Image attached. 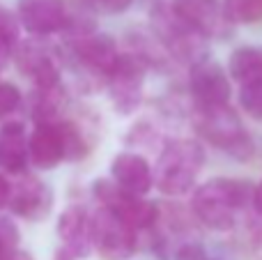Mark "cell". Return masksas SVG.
<instances>
[{
    "label": "cell",
    "mask_w": 262,
    "mask_h": 260,
    "mask_svg": "<svg viewBox=\"0 0 262 260\" xmlns=\"http://www.w3.org/2000/svg\"><path fill=\"white\" fill-rule=\"evenodd\" d=\"M5 260H32V256H30V253L18 251V249H16V251H12V253H9V256L5 258Z\"/></svg>",
    "instance_id": "30"
},
{
    "label": "cell",
    "mask_w": 262,
    "mask_h": 260,
    "mask_svg": "<svg viewBox=\"0 0 262 260\" xmlns=\"http://www.w3.org/2000/svg\"><path fill=\"white\" fill-rule=\"evenodd\" d=\"M253 193L255 189L249 182L216 178L195 189L191 198V210L203 226L223 233V230L235 228L239 212L249 203H253Z\"/></svg>",
    "instance_id": "1"
},
{
    "label": "cell",
    "mask_w": 262,
    "mask_h": 260,
    "mask_svg": "<svg viewBox=\"0 0 262 260\" xmlns=\"http://www.w3.org/2000/svg\"><path fill=\"white\" fill-rule=\"evenodd\" d=\"M111 175L120 189L136 196H145L154 184L152 166L143 155H136V152H120L111 164Z\"/></svg>",
    "instance_id": "15"
},
{
    "label": "cell",
    "mask_w": 262,
    "mask_h": 260,
    "mask_svg": "<svg viewBox=\"0 0 262 260\" xmlns=\"http://www.w3.org/2000/svg\"><path fill=\"white\" fill-rule=\"evenodd\" d=\"M205 164V152L191 138H180L163 147L157 161L154 182L166 196H182L191 191L200 168Z\"/></svg>",
    "instance_id": "2"
},
{
    "label": "cell",
    "mask_w": 262,
    "mask_h": 260,
    "mask_svg": "<svg viewBox=\"0 0 262 260\" xmlns=\"http://www.w3.org/2000/svg\"><path fill=\"white\" fill-rule=\"evenodd\" d=\"M28 155H30V164L39 170H51L62 159H67L62 122L35 124L32 134L28 136Z\"/></svg>",
    "instance_id": "13"
},
{
    "label": "cell",
    "mask_w": 262,
    "mask_h": 260,
    "mask_svg": "<svg viewBox=\"0 0 262 260\" xmlns=\"http://www.w3.org/2000/svg\"><path fill=\"white\" fill-rule=\"evenodd\" d=\"M239 104L251 118L262 120V88H242Z\"/></svg>",
    "instance_id": "25"
},
{
    "label": "cell",
    "mask_w": 262,
    "mask_h": 260,
    "mask_svg": "<svg viewBox=\"0 0 262 260\" xmlns=\"http://www.w3.org/2000/svg\"><path fill=\"white\" fill-rule=\"evenodd\" d=\"M21 101H23V97L14 83L0 81V120L12 118V115L18 111Z\"/></svg>",
    "instance_id": "22"
},
{
    "label": "cell",
    "mask_w": 262,
    "mask_h": 260,
    "mask_svg": "<svg viewBox=\"0 0 262 260\" xmlns=\"http://www.w3.org/2000/svg\"><path fill=\"white\" fill-rule=\"evenodd\" d=\"M16 62L28 78H32L35 88H53L60 85V67L55 58L41 44L26 41L16 51Z\"/></svg>",
    "instance_id": "16"
},
{
    "label": "cell",
    "mask_w": 262,
    "mask_h": 260,
    "mask_svg": "<svg viewBox=\"0 0 262 260\" xmlns=\"http://www.w3.org/2000/svg\"><path fill=\"white\" fill-rule=\"evenodd\" d=\"M7 207L28 221H41L53 207V191L35 175H21L9 184Z\"/></svg>",
    "instance_id": "9"
},
{
    "label": "cell",
    "mask_w": 262,
    "mask_h": 260,
    "mask_svg": "<svg viewBox=\"0 0 262 260\" xmlns=\"http://www.w3.org/2000/svg\"><path fill=\"white\" fill-rule=\"evenodd\" d=\"M92 193L101 203L104 210H108L111 214H115L120 221H124L134 230L152 228L159 221V207L152 201L124 191L115 182L97 180L95 187H92Z\"/></svg>",
    "instance_id": "4"
},
{
    "label": "cell",
    "mask_w": 262,
    "mask_h": 260,
    "mask_svg": "<svg viewBox=\"0 0 262 260\" xmlns=\"http://www.w3.org/2000/svg\"><path fill=\"white\" fill-rule=\"evenodd\" d=\"M253 205H255V210H258V214L262 216V180H260L258 187H255V193H253Z\"/></svg>",
    "instance_id": "29"
},
{
    "label": "cell",
    "mask_w": 262,
    "mask_h": 260,
    "mask_svg": "<svg viewBox=\"0 0 262 260\" xmlns=\"http://www.w3.org/2000/svg\"><path fill=\"white\" fill-rule=\"evenodd\" d=\"M72 49H74V53H76L78 62L85 69L95 72L97 76H104V81L120 58L113 37L104 35V32H97V30L85 32V35H81V37H74Z\"/></svg>",
    "instance_id": "14"
},
{
    "label": "cell",
    "mask_w": 262,
    "mask_h": 260,
    "mask_svg": "<svg viewBox=\"0 0 262 260\" xmlns=\"http://www.w3.org/2000/svg\"><path fill=\"white\" fill-rule=\"evenodd\" d=\"M223 12L230 23H260L262 0H223Z\"/></svg>",
    "instance_id": "21"
},
{
    "label": "cell",
    "mask_w": 262,
    "mask_h": 260,
    "mask_svg": "<svg viewBox=\"0 0 262 260\" xmlns=\"http://www.w3.org/2000/svg\"><path fill=\"white\" fill-rule=\"evenodd\" d=\"M230 76L242 88H262V49L242 46L230 55Z\"/></svg>",
    "instance_id": "18"
},
{
    "label": "cell",
    "mask_w": 262,
    "mask_h": 260,
    "mask_svg": "<svg viewBox=\"0 0 262 260\" xmlns=\"http://www.w3.org/2000/svg\"><path fill=\"white\" fill-rule=\"evenodd\" d=\"M58 251L67 253L74 260L88 258V253L95 247V235H92V214L81 205H72L60 214L58 219Z\"/></svg>",
    "instance_id": "10"
},
{
    "label": "cell",
    "mask_w": 262,
    "mask_h": 260,
    "mask_svg": "<svg viewBox=\"0 0 262 260\" xmlns=\"http://www.w3.org/2000/svg\"><path fill=\"white\" fill-rule=\"evenodd\" d=\"M145 67L147 64L134 53H120L115 67L106 76L111 101L120 113H131L143 101V85H145Z\"/></svg>",
    "instance_id": "6"
},
{
    "label": "cell",
    "mask_w": 262,
    "mask_h": 260,
    "mask_svg": "<svg viewBox=\"0 0 262 260\" xmlns=\"http://www.w3.org/2000/svg\"><path fill=\"white\" fill-rule=\"evenodd\" d=\"M170 7L186 26L193 28L205 39L228 35L230 21L226 18L223 5H219L216 0H172Z\"/></svg>",
    "instance_id": "11"
},
{
    "label": "cell",
    "mask_w": 262,
    "mask_h": 260,
    "mask_svg": "<svg viewBox=\"0 0 262 260\" xmlns=\"http://www.w3.org/2000/svg\"><path fill=\"white\" fill-rule=\"evenodd\" d=\"M154 21V35L157 39L166 46V51L177 60H186V62L195 64L200 60H205L203 55V41L205 37L198 35L193 28H189L175 12L170 5H159L152 12Z\"/></svg>",
    "instance_id": "5"
},
{
    "label": "cell",
    "mask_w": 262,
    "mask_h": 260,
    "mask_svg": "<svg viewBox=\"0 0 262 260\" xmlns=\"http://www.w3.org/2000/svg\"><path fill=\"white\" fill-rule=\"evenodd\" d=\"M18 247V228L14 221L0 219V260H5L12 251Z\"/></svg>",
    "instance_id": "24"
},
{
    "label": "cell",
    "mask_w": 262,
    "mask_h": 260,
    "mask_svg": "<svg viewBox=\"0 0 262 260\" xmlns=\"http://www.w3.org/2000/svg\"><path fill=\"white\" fill-rule=\"evenodd\" d=\"M64 106H67V95L62 83L53 88H35V92L30 95V115L37 124L58 122Z\"/></svg>",
    "instance_id": "19"
},
{
    "label": "cell",
    "mask_w": 262,
    "mask_h": 260,
    "mask_svg": "<svg viewBox=\"0 0 262 260\" xmlns=\"http://www.w3.org/2000/svg\"><path fill=\"white\" fill-rule=\"evenodd\" d=\"M9 184L12 182H7V180L0 175V210L7 207V203H9Z\"/></svg>",
    "instance_id": "28"
},
{
    "label": "cell",
    "mask_w": 262,
    "mask_h": 260,
    "mask_svg": "<svg viewBox=\"0 0 262 260\" xmlns=\"http://www.w3.org/2000/svg\"><path fill=\"white\" fill-rule=\"evenodd\" d=\"M95 249L106 260H127L136 251V230L101 207L92 214Z\"/></svg>",
    "instance_id": "7"
},
{
    "label": "cell",
    "mask_w": 262,
    "mask_h": 260,
    "mask_svg": "<svg viewBox=\"0 0 262 260\" xmlns=\"http://www.w3.org/2000/svg\"><path fill=\"white\" fill-rule=\"evenodd\" d=\"M83 5H88L90 9L106 12V14H122L134 5V0H83Z\"/></svg>",
    "instance_id": "26"
},
{
    "label": "cell",
    "mask_w": 262,
    "mask_h": 260,
    "mask_svg": "<svg viewBox=\"0 0 262 260\" xmlns=\"http://www.w3.org/2000/svg\"><path fill=\"white\" fill-rule=\"evenodd\" d=\"M18 46H21V21L14 16V12L0 7V67L16 58Z\"/></svg>",
    "instance_id": "20"
},
{
    "label": "cell",
    "mask_w": 262,
    "mask_h": 260,
    "mask_svg": "<svg viewBox=\"0 0 262 260\" xmlns=\"http://www.w3.org/2000/svg\"><path fill=\"white\" fill-rule=\"evenodd\" d=\"M189 90L198 109L226 106L232 92L228 74L221 69V64L212 62V60H200V62L191 64Z\"/></svg>",
    "instance_id": "8"
},
{
    "label": "cell",
    "mask_w": 262,
    "mask_h": 260,
    "mask_svg": "<svg viewBox=\"0 0 262 260\" xmlns=\"http://www.w3.org/2000/svg\"><path fill=\"white\" fill-rule=\"evenodd\" d=\"M30 161L28 138L21 122H7L0 129V170L5 173H23Z\"/></svg>",
    "instance_id": "17"
},
{
    "label": "cell",
    "mask_w": 262,
    "mask_h": 260,
    "mask_svg": "<svg viewBox=\"0 0 262 260\" xmlns=\"http://www.w3.org/2000/svg\"><path fill=\"white\" fill-rule=\"evenodd\" d=\"M193 127L200 138L228 152L235 159H249L253 155V141L246 134L239 115L228 104L212 106V109H195Z\"/></svg>",
    "instance_id": "3"
},
{
    "label": "cell",
    "mask_w": 262,
    "mask_h": 260,
    "mask_svg": "<svg viewBox=\"0 0 262 260\" xmlns=\"http://www.w3.org/2000/svg\"><path fill=\"white\" fill-rule=\"evenodd\" d=\"M62 132H64V143H67V159H81L88 155V141L83 138L81 129L74 127L72 122H62Z\"/></svg>",
    "instance_id": "23"
},
{
    "label": "cell",
    "mask_w": 262,
    "mask_h": 260,
    "mask_svg": "<svg viewBox=\"0 0 262 260\" xmlns=\"http://www.w3.org/2000/svg\"><path fill=\"white\" fill-rule=\"evenodd\" d=\"M177 260H216V258H212L207 251H205L200 244H191V242H186V244H182L180 249H177Z\"/></svg>",
    "instance_id": "27"
},
{
    "label": "cell",
    "mask_w": 262,
    "mask_h": 260,
    "mask_svg": "<svg viewBox=\"0 0 262 260\" xmlns=\"http://www.w3.org/2000/svg\"><path fill=\"white\" fill-rule=\"evenodd\" d=\"M16 16L28 32L46 37L67 28L69 9L64 0H18Z\"/></svg>",
    "instance_id": "12"
}]
</instances>
